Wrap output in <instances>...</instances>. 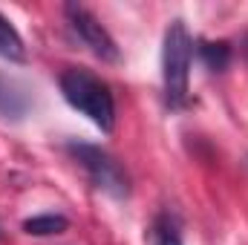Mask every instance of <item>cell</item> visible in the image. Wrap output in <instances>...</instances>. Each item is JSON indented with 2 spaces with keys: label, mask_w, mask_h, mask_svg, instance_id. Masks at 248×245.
Returning a JSON list of instances; mask_svg holds the SVG:
<instances>
[{
  "label": "cell",
  "mask_w": 248,
  "mask_h": 245,
  "mask_svg": "<svg viewBox=\"0 0 248 245\" xmlns=\"http://www.w3.org/2000/svg\"><path fill=\"white\" fill-rule=\"evenodd\" d=\"M58 87H61L63 101L72 110L84 113L98 130L113 133V127H116V101H113L110 87L98 75H93L84 66H69V69L61 72Z\"/></svg>",
  "instance_id": "cell-1"
},
{
  "label": "cell",
  "mask_w": 248,
  "mask_h": 245,
  "mask_svg": "<svg viewBox=\"0 0 248 245\" xmlns=\"http://www.w3.org/2000/svg\"><path fill=\"white\" fill-rule=\"evenodd\" d=\"M190 58H193V41L187 35L185 23L173 20L165 29V46H162L165 104L173 113L185 110L187 101H190Z\"/></svg>",
  "instance_id": "cell-2"
},
{
  "label": "cell",
  "mask_w": 248,
  "mask_h": 245,
  "mask_svg": "<svg viewBox=\"0 0 248 245\" xmlns=\"http://www.w3.org/2000/svg\"><path fill=\"white\" fill-rule=\"evenodd\" d=\"M66 153L81 165V170L87 173V179L95 184L98 190H104L107 196L124 199L130 193V179H127L124 168L116 162V156H110L104 147L87 144V141H69Z\"/></svg>",
  "instance_id": "cell-3"
},
{
  "label": "cell",
  "mask_w": 248,
  "mask_h": 245,
  "mask_svg": "<svg viewBox=\"0 0 248 245\" xmlns=\"http://www.w3.org/2000/svg\"><path fill=\"white\" fill-rule=\"evenodd\" d=\"M63 15H66L69 29L78 35V41H81L93 55H98L101 61H107V63L122 61V52H119L113 35L101 26V20H98L90 9H84V6H78V3H66V6H63Z\"/></svg>",
  "instance_id": "cell-4"
},
{
  "label": "cell",
  "mask_w": 248,
  "mask_h": 245,
  "mask_svg": "<svg viewBox=\"0 0 248 245\" xmlns=\"http://www.w3.org/2000/svg\"><path fill=\"white\" fill-rule=\"evenodd\" d=\"M29 110H32V95H29V90H26L20 81H15V78H9V75L0 72V119H6V122H20Z\"/></svg>",
  "instance_id": "cell-5"
},
{
  "label": "cell",
  "mask_w": 248,
  "mask_h": 245,
  "mask_svg": "<svg viewBox=\"0 0 248 245\" xmlns=\"http://www.w3.org/2000/svg\"><path fill=\"white\" fill-rule=\"evenodd\" d=\"M196 55L208 66V72H225L231 66L234 49H231L228 41H199L196 44Z\"/></svg>",
  "instance_id": "cell-6"
},
{
  "label": "cell",
  "mask_w": 248,
  "mask_h": 245,
  "mask_svg": "<svg viewBox=\"0 0 248 245\" xmlns=\"http://www.w3.org/2000/svg\"><path fill=\"white\" fill-rule=\"evenodd\" d=\"M147 240H150V245H185L176 216L168 214V211L156 214V219H153V225L147 231Z\"/></svg>",
  "instance_id": "cell-7"
},
{
  "label": "cell",
  "mask_w": 248,
  "mask_h": 245,
  "mask_svg": "<svg viewBox=\"0 0 248 245\" xmlns=\"http://www.w3.org/2000/svg\"><path fill=\"white\" fill-rule=\"evenodd\" d=\"M0 58H9V61H17V63L26 61L23 38H20V32L12 26V20L6 15H0Z\"/></svg>",
  "instance_id": "cell-8"
},
{
  "label": "cell",
  "mask_w": 248,
  "mask_h": 245,
  "mask_svg": "<svg viewBox=\"0 0 248 245\" xmlns=\"http://www.w3.org/2000/svg\"><path fill=\"white\" fill-rule=\"evenodd\" d=\"M66 216H58V214H44V216H32L23 222V231L32 234V237H52V234H61L66 231Z\"/></svg>",
  "instance_id": "cell-9"
}]
</instances>
